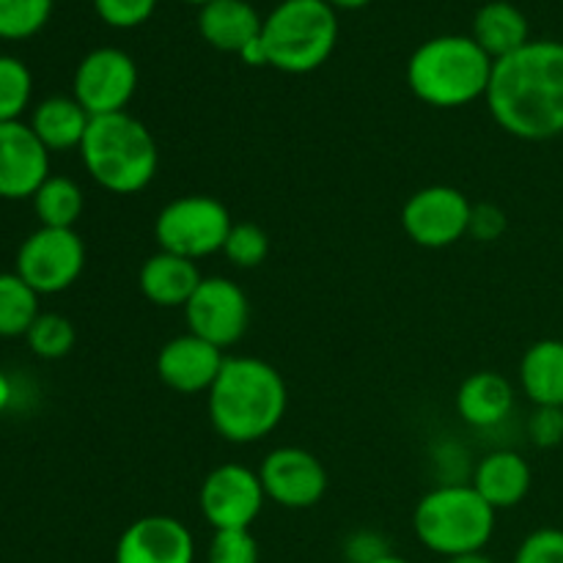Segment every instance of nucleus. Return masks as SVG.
<instances>
[{
  "mask_svg": "<svg viewBox=\"0 0 563 563\" xmlns=\"http://www.w3.org/2000/svg\"><path fill=\"white\" fill-rule=\"evenodd\" d=\"M484 99L495 124L520 141L563 135V42L531 38L495 60Z\"/></svg>",
  "mask_w": 563,
  "mask_h": 563,
  "instance_id": "f257e3e1",
  "label": "nucleus"
},
{
  "mask_svg": "<svg viewBox=\"0 0 563 563\" xmlns=\"http://www.w3.org/2000/svg\"><path fill=\"white\" fill-rule=\"evenodd\" d=\"M289 394L275 366L262 357H225L218 379L207 394L214 432L236 445L258 443L284 421Z\"/></svg>",
  "mask_w": 563,
  "mask_h": 563,
  "instance_id": "f03ea898",
  "label": "nucleus"
},
{
  "mask_svg": "<svg viewBox=\"0 0 563 563\" xmlns=\"http://www.w3.org/2000/svg\"><path fill=\"white\" fill-rule=\"evenodd\" d=\"M495 60L473 36L443 33L427 38L407 60V86L432 108L454 110L487 97Z\"/></svg>",
  "mask_w": 563,
  "mask_h": 563,
  "instance_id": "7ed1b4c3",
  "label": "nucleus"
},
{
  "mask_svg": "<svg viewBox=\"0 0 563 563\" xmlns=\"http://www.w3.org/2000/svg\"><path fill=\"white\" fill-rule=\"evenodd\" d=\"M77 152L88 176L115 196H135L157 176V141L152 130L126 110L93 115Z\"/></svg>",
  "mask_w": 563,
  "mask_h": 563,
  "instance_id": "20e7f679",
  "label": "nucleus"
},
{
  "mask_svg": "<svg viewBox=\"0 0 563 563\" xmlns=\"http://www.w3.org/2000/svg\"><path fill=\"white\" fill-rule=\"evenodd\" d=\"M495 515L498 511L473 484H443L418 500L412 531L427 550L456 559L487 548L495 533Z\"/></svg>",
  "mask_w": 563,
  "mask_h": 563,
  "instance_id": "39448f33",
  "label": "nucleus"
},
{
  "mask_svg": "<svg viewBox=\"0 0 563 563\" xmlns=\"http://www.w3.org/2000/svg\"><path fill=\"white\" fill-rule=\"evenodd\" d=\"M269 66L308 75L328 64L339 42V16L328 0H280L262 25Z\"/></svg>",
  "mask_w": 563,
  "mask_h": 563,
  "instance_id": "423d86ee",
  "label": "nucleus"
},
{
  "mask_svg": "<svg viewBox=\"0 0 563 563\" xmlns=\"http://www.w3.org/2000/svg\"><path fill=\"white\" fill-rule=\"evenodd\" d=\"M231 225L234 220L218 198L181 196L159 209L154 220V236H157L159 251L198 262V258L223 253Z\"/></svg>",
  "mask_w": 563,
  "mask_h": 563,
  "instance_id": "0eeeda50",
  "label": "nucleus"
},
{
  "mask_svg": "<svg viewBox=\"0 0 563 563\" xmlns=\"http://www.w3.org/2000/svg\"><path fill=\"white\" fill-rule=\"evenodd\" d=\"M86 267V245L75 229L38 225L16 251L14 273L42 295H60L69 289Z\"/></svg>",
  "mask_w": 563,
  "mask_h": 563,
  "instance_id": "6e6552de",
  "label": "nucleus"
},
{
  "mask_svg": "<svg viewBox=\"0 0 563 563\" xmlns=\"http://www.w3.org/2000/svg\"><path fill=\"white\" fill-rule=\"evenodd\" d=\"M473 203L456 187L432 185L412 192L401 209V229L416 245L440 251L451 247L471 231Z\"/></svg>",
  "mask_w": 563,
  "mask_h": 563,
  "instance_id": "1a4fd4ad",
  "label": "nucleus"
},
{
  "mask_svg": "<svg viewBox=\"0 0 563 563\" xmlns=\"http://www.w3.org/2000/svg\"><path fill=\"white\" fill-rule=\"evenodd\" d=\"M71 97L91 115L124 113L137 91V66L119 47H97L77 64Z\"/></svg>",
  "mask_w": 563,
  "mask_h": 563,
  "instance_id": "9d476101",
  "label": "nucleus"
},
{
  "mask_svg": "<svg viewBox=\"0 0 563 563\" xmlns=\"http://www.w3.org/2000/svg\"><path fill=\"white\" fill-rule=\"evenodd\" d=\"M187 333L209 341L218 350L242 341L251 324V302L247 295L231 278H203L196 295L185 306Z\"/></svg>",
  "mask_w": 563,
  "mask_h": 563,
  "instance_id": "9b49d317",
  "label": "nucleus"
},
{
  "mask_svg": "<svg viewBox=\"0 0 563 563\" xmlns=\"http://www.w3.org/2000/svg\"><path fill=\"white\" fill-rule=\"evenodd\" d=\"M267 500L262 487V478L256 471L245 465H218L201 484L198 504L201 515L214 531H240L251 528L256 517L262 515V506Z\"/></svg>",
  "mask_w": 563,
  "mask_h": 563,
  "instance_id": "f8f14e48",
  "label": "nucleus"
},
{
  "mask_svg": "<svg viewBox=\"0 0 563 563\" xmlns=\"http://www.w3.org/2000/svg\"><path fill=\"white\" fill-rule=\"evenodd\" d=\"M258 478L267 500L284 509H311L328 493V471L306 449L284 445L264 456Z\"/></svg>",
  "mask_w": 563,
  "mask_h": 563,
  "instance_id": "ddd939ff",
  "label": "nucleus"
},
{
  "mask_svg": "<svg viewBox=\"0 0 563 563\" xmlns=\"http://www.w3.org/2000/svg\"><path fill=\"white\" fill-rule=\"evenodd\" d=\"M196 542L190 528L168 515H148L124 528L113 563H192Z\"/></svg>",
  "mask_w": 563,
  "mask_h": 563,
  "instance_id": "4468645a",
  "label": "nucleus"
},
{
  "mask_svg": "<svg viewBox=\"0 0 563 563\" xmlns=\"http://www.w3.org/2000/svg\"><path fill=\"white\" fill-rule=\"evenodd\" d=\"M49 176V152L33 135L31 124H0V198L22 201Z\"/></svg>",
  "mask_w": 563,
  "mask_h": 563,
  "instance_id": "2eb2a0df",
  "label": "nucleus"
},
{
  "mask_svg": "<svg viewBox=\"0 0 563 563\" xmlns=\"http://www.w3.org/2000/svg\"><path fill=\"white\" fill-rule=\"evenodd\" d=\"M223 363V350L198 335L185 333L163 344L157 355V377L176 394H209Z\"/></svg>",
  "mask_w": 563,
  "mask_h": 563,
  "instance_id": "dca6fc26",
  "label": "nucleus"
},
{
  "mask_svg": "<svg viewBox=\"0 0 563 563\" xmlns=\"http://www.w3.org/2000/svg\"><path fill=\"white\" fill-rule=\"evenodd\" d=\"M531 465L517 451L500 449L484 456L473 471V487L495 511L515 509L531 493Z\"/></svg>",
  "mask_w": 563,
  "mask_h": 563,
  "instance_id": "f3484780",
  "label": "nucleus"
},
{
  "mask_svg": "<svg viewBox=\"0 0 563 563\" xmlns=\"http://www.w3.org/2000/svg\"><path fill=\"white\" fill-rule=\"evenodd\" d=\"M264 20L247 0H212L198 9V31L209 47L220 53H242L245 44L262 36Z\"/></svg>",
  "mask_w": 563,
  "mask_h": 563,
  "instance_id": "a211bd4d",
  "label": "nucleus"
},
{
  "mask_svg": "<svg viewBox=\"0 0 563 563\" xmlns=\"http://www.w3.org/2000/svg\"><path fill=\"white\" fill-rule=\"evenodd\" d=\"M201 280L196 262L165 251L148 256L137 273V286H141L143 297L159 308H185Z\"/></svg>",
  "mask_w": 563,
  "mask_h": 563,
  "instance_id": "6ab92c4d",
  "label": "nucleus"
},
{
  "mask_svg": "<svg viewBox=\"0 0 563 563\" xmlns=\"http://www.w3.org/2000/svg\"><path fill=\"white\" fill-rule=\"evenodd\" d=\"M456 410L476 429H495L515 410V385L498 372H476L456 390Z\"/></svg>",
  "mask_w": 563,
  "mask_h": 563,
  "instance_id": "aec40b11",
  "label": "nucleus"
},
{
  "mask_svg": "<svg viewBox=\"0 0 563 563\" xmlns=\"http://www.w3.org/2000/svg\"><path fill=\"white\" fill-rule=\"evenodd\" d=\"M473 38L493 60L506 58L531 42L528 16L509 0H489L473 16Z\"/></svg>",
  "mask_w": 563,
  "mask_h": 563,
  "instance_id": "412c9836",
  "label": "nucleus"
},
{
  "mask_svg": "<svg viewBox=\"0 0 563 563\" xmlns=\"http://www.w3.org/2000/svg\"><path fill=\"white\" fill-rule=\"evenodd\" d=\"M88 124H91V115L75 97H47L33 108L31 115L33 135L49 154L80 148Z\"/></svg>",
  "mask_w": 563,
  "mask_h": 563,
  "instance_id": "4be33fe9",
  "label": "nucleus"
},
{
  "mask_svg": "<svg viewBox=\"0 0 563 563\" xmlns=\"http://www.w3.org/2000/svg\"><path fill=\"white\" fill-rule=\"evenodd\" d=\"M520 385L533 407H563V341L542 339L520 361Z\"/></svg>",
  "mask_w": 563,
  "mask_h": 563,
  "instance_id": "5701e85b",
  "label": "nucleus"
},
{
  "mask_svg": "<svg viewBox=\"0 0 563 563\" xmlns=\"http://www.w3.org/2000/svg\"><path fill=\"white\" fill-rule=\"evenodd\" d=\"M33 212L44 229H75L77 220L86 209V196L80 185L69 176H53L44 179V185L33 192Z\"/></svg>",
  "mask_w": 563,
  "mask_h": 563,
  "instance_id": "b1692460",
  "label": "nucleus"
},
{
  "mask_svg": "<svg viewBox=\"0 0 563 563\" xmlns=\"http://www.w3.org/2000/svg\"><path fill=\"white\" fill-rule=\"evenodd\" d=\"M38 317V295L16 273H0V339L27 335Z\"/></svg>",
  "mask_w": 563,
  "mask_h": 563,
  "instance_id": "393cba45",
  "label": "nucleus"
},
{
  "mask_svg": "<svg viewBox=\"0 0 563 563\" xmlns=\"http://www.w3.org/2000/svg\"><path fill=\"white\" fill-rule=\"evenodd\" d=\"M33 97V75L14 55H0V124L20 121Z\"/></svg>",
  "mask_w": 563,
  "mask_h": 563,
  "instance_id": "a878e982",
  "label": "nucleus"
},
{
  "mask_svg": "<svg viewBox=\"0 0 563 563\" xmlns=\"http://www.w3.org/2000/svg\"><path fill=\"white\" fill-rule=\"evenodd\" d=\"M27 346L42 361H60L75 350V324L60 313H38L36 322L27 330Z\"/></svg>",
  "mask_w": 563,
  "mask_h": 563,
  "instance_id": "bb28decb",
  "label": "nucleus"
},
{
  "mask_svg": "<svg viewBox=\"0 0 563 563\" xmlns=\"http://www.w3.org/2000/svg\"><path fill=\"white\" fill-rule=\"evenodd\" d=\"M53 0H0V38L20 42L47 25Z\"/></svg>",
  "mask_w": 563,
  "mask_h": 563,
  "instance_id": "cd10ccee",
  "label": "nucleus"
},
{
  "mask_svg": "<svg viewBox=\"0 0 563 563\" xmlns=\"http://www.w3.org/2000/svg\"><path fill=\"white\" fill-rule=\"evenodd\" d=\"M223 256L240 269L258 267L269 256L267 231L256 223H234L225 236Z\"/></svg>",
  "mask_w": 563,
  "mask_h": 563,
  "instance_id": "c85d7f7f",
  "label": "nucleus"
},
{
  "mask_svg": "<svg viewBox=\"0 0 563 563\" xmlns=\"http://www.w3.org/2000/svg\"><path fill=\"white\" fill-rule=\"evenodd\" d=\"M207 563H258V542L251 528L214 531L207 550Z\"/></svg>",
  "mask_w": 563,
  "mask_h": 563,
  "instance_id": "c756f323",
  "label": "nucleus"
},
{
  "mask_svg": "<svg viewBox=\"0 0 563 563\" xmlns=\"http://www.w3.org/2000/svg\"><path fill=\"white\" fill-rule=\"evenodd\" d=\"M99 20L110 27H137L146 20H152L157 0H93Z\"/></svg>",
  "mask_w": 563,
  "mask_h": 563,
  "instance_id": "7c9ffc66",
  "label": "nucleus"
},
{
  "mask_svg": "<svg viewBox=\"0 0 563 563\" xmlns=\"http://www.w3.org/2000/svg\"><path fill=\"white\" fill-rule=\"evenodd\" d=\"M511 563H563V531L561 528H539V531L528 533Z\"/></svg>",
  "mask_w": 563,
  "mask_h": 563,
  "instance_id": "2f4dec72",
  "label": "nucleus"
},
{
  "mask_svg": "<svg viewBox=\"0 0 563 563\" xmlns=\"http://www.w3.org/2000/svg\"><path fill=\"white\" fill-rule=\"evenodd\" d=\"M528 438L537 449H555L563 443V407H533L528 418Z\"/></svg>",
  "mask_w": 563,
  "mask_h": 563,
  "instance_id": "473e14b6",
  "label": "nucleus"
},
{
  "mask_svg": "<svg viewBox=\"0 0 563 563\" xmlns=\"http://www.w3.org/2000/svg\"><path fill=\"white\" fill-rule=\"evenodd\" d=\"M504 231H506L504 209L495 207V203H478V207H473L471 231H467V234L476 236L478 242H493L498 240Z\"/></svg>",
  "mask_w": 563,
  "mask_h": 563,
  "instance_id": "72a5a7b5",
  "label": "nucleus"
},
{
  "mask_svg": "<svg viewBox=\"0 0 563 563\" xmlns=\"http://www.w3.org/2000/svg\"><path fill=\"white\" fill-rule=\"evenodd\" d=\"M383 555H388V544L374 531L352 533L350 542H346V559L352 563H374L383 559Z\"/></svg>",
  "mask_w": 563,
  "mask_h": 563,
  "instance_id": "f704fd0d",
  "label": "nucleus"
},
{
  "mask_svg": "<svg viewBox=\"0 0 563 563\" xmlns=\"http://www.w3.org/2000/svg\"><path fill=\"white\" fill-rule=\"evenodd\" d=\"M240 58L245 60L247 66H269L267 47H264L262 36H256L251 44H245V47H242V53H240Z\"/></svg>",
  "mask_w": 563,
  "mask_h": 563,
  "instance_id": "c9c22d12",
  "label": "nucleus"
},
{
  "mask_svg": "<svg viewBox=\"0 0 563 563\" xmlns=\"http://www.w3.org/2000/svg\"><path fill=\"white\" fill-rule=\"evenodd\" d=\"M11 401H14V385H11V379L0 372V416L9 410Z\"/></svg>",
  "mask_w": 563,
  "mask_h": 563,
  "instance_id": "e433bc0d",
  "label": "nucleus"
},
{
  "mask_svg": "<svg viewBox=\"0 0 563 563\" xmlns=\"http://www.w3.org/2000/svg\"><path fill=\"white\" fill-rule=\"evenodd\" d=\"M445 563H495V559H489L484 550L478 553H465V555H456V559H449Z\"/></svg>",
  "mask_w": 563,
  "mask_h": 563,
  "instance_id": "4c0bfd02",
  "label": "nucleus"
},
{
  "mask_svg": "<svg viewBox=\"0 0 563 563\" xmlns=\"http://www.w3.org/2000/svg\"><path fill=\"white\" fill-rule=\"evenodd\" d=\"M328 3L333 5V9L357 11V9H363V5H368V3H372V0H328Z\"/></svg>",
  "mask_w": 563,
  "mask_h": 563,
  "instance_id": "58836bf2",
  "label": "nucleus"
},
{
  "mask_svg": "<svg viewBox=\"0 0 563 563\" xmlns=\"http://www.w3.org/2000/svg\"><path fill=\"white\" fill-rule=\"evenodd\" d=\"M374 563H412V561L401 559V555H394V553H388V555H383V559H379V561H374Z\"/></svg>",
  "mask_w": 563,
  "mask_h": 563,
  "instance_id": "ea45409f",
  "label": "nucleus"
},
{
  "mask_svg": "<svg viewBox=\"0 0 563 563\" xmlns=\"http://www.w3.org/2000/svg\"><path fill=\"white\" fill-rule=\"evenodd\" d=\"M185 3H192V5H198V9H201V5L212 3V0H185Z\"/></svg>",
  "mask_w": 563,
  "mask_h": 563,
  "instance_id": "a19ab883",
  "label": "nucleus"
}]
</instances>
